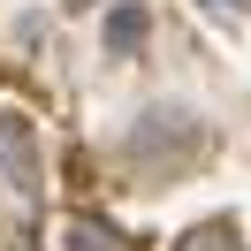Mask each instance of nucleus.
Returning <instances> with one entry per match:
<instances>
[{
  "label": "nucleus",
  "mask_w": 251,
  "mask_h": 251,
  "mask_svg": "<svg viewBox=\"0 0 251 251\" xmlns=\"http://www.w3.org/2000/svg\"><path fill=\"white\" fill-rule=\"evenodd\" d=\"M213 8H244V0H213Z\"/></svg>",
  "instance_id": "obj_6"
},
{
  "label": "nucleus",
  "mask_w": 251,
  "mask_h": 251,
  "mask_svg": "<svg viewBox=\"0 0 251 251\" xmlns=\"http://www.w3.org/2000/svg\"><path fill=\"white\" fill-rule=\"evenodd\" d=\"M198 145H205V122L190 107H175V99L145 107L137 129H129V160L137 168H183V160H198Z\"/></svg>",
  "instance_id": "obj_1"
},
{
  "label": "nucleus",
  "mask_w": 251,
  "mask_h": 251,
  "mask_svg": "<svg viewBox=\"0 0 251 251\" xmlns=\"http://www.w3.org/2000/svg\"><path fill=\"white\" fill-rule=\"evenodd\" d=\"M69 251H114V228H99V221H69Z\"/></svg>",
  "instance_id": "obj_5"
},
{
  "label": "nucleus",
  "mask_w": 251,
  "mask_h": 251,
  "mask_svg": "<svg viewBox=\"0 0 251 251\" xmlns=\"http://www.w3.org/2000/svg\"><path fill=\"white\" fill-rule=\"evenodd\" d=\"M0 183L16 190V198H38L46 168H38V129L23 114H0Z\"/></svg>",
  "instance_id": "obj_2"
},
{
  "label": "nucleus",
  "mask_w": 251,
  "mask_h": 251,
  "mask_svg": "<svg viewBox=\"0 0 251 251\" xmlns=\"http://www.w3.org/2000/svg\"><path fill=\"white\" fill-rule=\"evenodd\" d=\"M175 251H236V236H228V221H205V228L175 236Z\"/></svg>",
  "instance_id": "obj_4"
},
{
  "label": "nucleus",
  "mask_w": 251,
  "mask_h": 251,
  "mask_svg": "<svg viewBox=\"0 0 251 251\" xmlns=\"http://www.w3.org/2000/svg\"><path fill=\"white\" fill-rule=\"evenodd\" d=\"M99 38H107V53H137L145 46V8H137V0L107 8V31H99Z\"/></svg>",
  "instance_id": "obj_3"
}]
</instances>
